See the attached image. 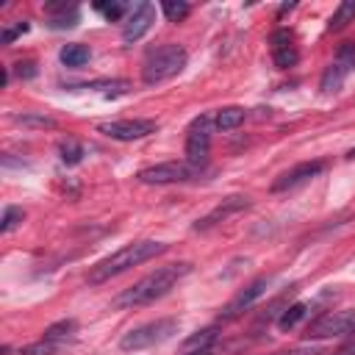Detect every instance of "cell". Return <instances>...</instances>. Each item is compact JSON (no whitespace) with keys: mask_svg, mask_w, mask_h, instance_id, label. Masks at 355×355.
<instances>
[{"mask_svg":"<svg viewBox=\"0 0 355 355\" xmlns=\"http://www.w3.org/2000/svg\"><path fill=\"white\" fill-rule=\"evenodd\" d=\"M180 322L175 316H166V319H155V322H147V324H139L133 330H128L122 338H119V349L125 352H139V349H147V347H155L166 338H172L178 333Z\"/></svg>","mask_w":355,"mask_h":355,"instance_id":"cell-4","label":"cell"},{"mask_svg":"<svg viewBox=\"0 0 355 355\" xmlns=\"http://www.w3.org/2000/svg\"><path fill=\"white\" fill-rule=\"evenodd\" d=\"M308 311H311V305L308 302H294V305H288L280 316H277V327L286 333V330H294L305 316H308Z\"/></svg>","mask_w":355,"mask_h":355,"instance_id":"cell-17","label":"cell"},{"mask_svg":"<svg viewBox=\"0 0 355 355\" xmlns=\"http://www.w3.org/2000/svg\"><path fill=\"white\" fill-rule=\"evenodd\" d=\"M97 130L116 141H136V139L155 133L158 122L155 119H114V122H100Z\"/></svg>","mask_w":355,"mask_h":355,"instance_id":"cell-8","label":"cell"},{"mask_svg":"<svg viewBox=\"0 0 355 355\" xmlns=\"http://www.w3.org/2000/svg\"><path fill=\"white\" fill-rule=\"evenodd\" d=\"M153 22H155V6H153V3H139V6L130 11V17H128V22H125V28H122V42H125V44L139 42V39L153 28Z\"/></svg>","mask_w":355,"mask_h":355,"instance_id":"cell-10","label":"cell"},{"mask_svg":"<svg viewBox=\"0 0 355 355\" xmlns=\"http://www.w3.org/2000/svg\"><path fill=\"white\" fill-rule=\"evenodd\" d=\"M269 277H255L247 288H241L227 305H225V311H222V322H230V319H236V316H241L247 308H252L263 294H266V288H269Z\"/></svg>","mask_w":355,"mask_h":355,"instance_id":"cell-9","label":"cell"},{"mask_svg":"<svg viewBox=\"0 0 355 355\" xmlns=\"http://www.w3.org/2000/svg\"><path fill=\"white\" fill-rule=\"evenodd\" d=\"M75 333H78V322H75V319H58V322H53V324H47V327H44L42 338L55 341V344H61V347H64Z\"/></svg>","mask_w":355,"mask_h":355,"instance_id":"cell-15","label":"cell"},{"mask_svg":"<svg viewBox=\"0 0 355 355\" xmlns=\"http://www.w3.org/2000/svg\"><path fill=\"white\" fill-rule=\"evenodd\" d=\"M216 341H219V324L202 327V330L191 333V336H189V338L180 344L178 355H214Z\"/></svg>","mask_w":355,"mask_h":355,"instance_id":"cell-14","label":"cell"},{"mask_svg":"<svg viewBox=\"0 0 355 355\" xmlns=\"http://www.w3.org/2000/svg\"><path fill=\"white\" fill-rule=\"evenodd\" d=\"M58 349H61V344L47 341V338H39V341H33V344H25V347L19 349V355H55Z\"/></svg>","mask_w":355,"mask_h":355,"instance_id":"cell-25","label":"cell"},{"mask_svg":"<svg viewBox=\"0 0 355 355\" xmlns=\"http://www.w3.org/2000/svg\"><path fill=\"white\" fill-rule=\"evenodd\" d=\"M347 158H355V147H352V150H349V153H347Z\"/></svg>","mask_w":355,"mask_h":355,"instance_id":"cell-31","label":"cell"},{"mask_svg":"<svg viewBox=\"0 0 355 355\" xmlns=\"http://www.w3.org/2000/svg\"><path fill=\"white\" fill-rule=\"evenodd\" d=\"M14 122L22 128H55L58 125L53 116H44V114H17Z\"/></svg>","mask_w":355,"mask_h":355,"instance_id":"cell-24","label":"cell"},{"mask_svg":"<svg viewBox=\"0 0 355 355\" xmlns=\"http://www.w3.org/2000/svg\"><path fill=\"white\" fill-rule=\"evenodd\" d=\"M58 58H61L64 67H69V69H80V67L89 64L92 50H89L86 44H64L61 53H58Z\"/></svg>","mask_w":355,"mask_h":355,"instance_id":"cell-16","label":"cell"},{"mask_svg":"<svg viewBox=\"0 0 355 355\" xmlns=\"http://www.w3.org/2000/svg\"><path fill=\"white\" fill-rule=\"evenodd\" d=\"M161 11L169 22H183L189 14H191V6L186 0H164L161 3Z\"/></svg>","mask_w":355,"mask_h":355,"instance_id":"cell-20","label":"cell"},{"mask_svg":"<svg viewBox=\"0 0 355 355\" xmlns=\"http://www.w3.org/2000/svg\"><path fill=\"white\" fill-rule=\"evenodd\" d=\"M94 8H97V11H100V14L108 19V22H116V19H119V17L128 11V6H125V3H97Z\"/></svg>","mask_w":355,"mask_h":355,"instance_id":"cell-26","label":"cell"},{"mask_svg":"<svg viewBox=\"0 0 355 355\" xmlns=\"http://www.w3.org/2000/svg\"><path fill=\"white\" fill-rule=\"evenodd\" d=\"M333 64H338L347 75L355 69V42H341L336 55H333Z\"/></svg>","mask_w":355,"mask_h":355,"instance_id":"cell-21","label":"cell"},{"mask_svg":"<svg viewBox=\"0 0 355 355\" xmlns=\"http://www.w3.org/2000/svg\"><path fill=\"white\" fill-rule=\"evenodd\" d=\"M58 153H61V161H64V164H69V166H72V164H80V161H83V155H86L83 144H80V141H75V139L61 141Z\"/></svg>","mask_w":355,"mask_h":355,"instance_id":"cell-22","label":"cell"},{"mask_svg":"<svg viewBox=\"0 0 355 355\" xmlns=\"http://www.w3.org/2000/svg\"><path fill=\"white\" fill-rule=\"evenodd\" d=\"M211 125H214V114H200L189 130H186V161L194 166H202L208 161V150H211Z\"/></svg>","mask_w":355,"mask_h":355,"instance_id":"cell-7","label":"cell"},{"mask_svg":"<svg viewBox=\"0 0 355 355\" xmlns=\"http://www.w3.org/2000/svg\"><path fill=\"white\" fill-rule=\"evenodd\" d=\"M244 208H250V197H247V194H230V197H225L214 211H208L202 219H197L194 230H211L214 225L230 219L233 214H239V211H244Z\"/></svg>","mask_w":355,"mask_h":355,"instance_id":"cell-11","label":"cell"},{"mask_svg":"<svg viewBox=\"0 0 355 355\" xmlns=\"http://www.w3.org/2000/svg\"><path fill=\"white\" fill-rule=\"evenodd\" d=\"M25 219V211L19 205H6L3 211V219H0V233H11L14 227H19Z\"/></svg>","mask_w":355,"mask_h":355,"instance_id":"cell-23","label":"cell"},{"mask_svg":"<svg viewBox=\"0 0 355 355\" xmlns=\"http://www.w3.org/2000/svg\"><path fill=\"white\" fill-rule=\"evenodd\" d=\"M352 19H355V0H344V3L336 6L333 17H330V22H327V31H341V28H347Z\"/></svg>","mask_w":355,"mask_h":355,"instance_id":"cell-19","label":"cell"},{"mask_svg":"<svg viewBox=\"0 0 355 355\" xmlns=\"http://www.w3.org/2000/svg\"><path fill=\"white\" fill-rule=\"evenodd\" d=\"M272 355H322V349L319 347H291V349H280Z\"/></svg>","mask_w":355,"mask_h":355,"instance_id":"cell-29","label":"cell"},{"mask_svg":"<svg viewBox=\"0 0 355 355\" xmlns=\"http://www.w3.org/2000/svg\"><path fill=\"white\" fill-rule=\"evenodd\" d=\"M189 272H191V263H189V261H178V263L158 266V269H153L150 275H144L141 280H136L133 286L122 288V291L114 297V308L130 311V308L150 305V302L166 297Z\"/></svg>","mask_w":355,"mask_h":355,"instance_id":"cell-1","label":"cell"},{"mask_svg":"<svg viewBox=\"0 0 355 355\" xmlns=\"http://www.w3.org/2000/svg\"><path fill=\"white\" fill-rule=\"evenodd\" d=\"M186 61H189V53L180 44H161V47L147 53V58L141 64V83L144 86H158V83L180 75Z\"/></svg>","mask_w":355,"mask_h":355,"instance_id":"cell-3","label":"cell"},{"mask_svg":"<svg viewBox=\"0 0 355 355\" xmlns=\"http://www.w3.org/2000/svg\"><path fill=\"white\" fill-rule=\"evenodd\" d=\"M200 172H202V166H194L189 161H164L155 166H144L136 178H139V183H147V186H166V183H186V180L197 178Z\"/></svg>","mask_w":355,"mask_h":355,"instance_id":"cell-5","label":"cell"},{"mask_svg":"<svg viewBox=\"0 0 355 355\" xmlns=\"http://www.w3.org/2000/svg\"><path fill=\"white\" fill-rule=\"evenodd\" d=\"M31 25H28V19H17V25H8V28H3V33H0V42L3 44H11L17 36H22L25 31H28Z\"/></svg>","mask_w":355,"mask_h":355,"instance_id":"cell-27","label":"cell"},{"mask_svg":"<svg viewBox=\"0 0 355 355\" xmlns=\"http://www.w3.org/2000/svg\"><path fill=\"white\" fill-rule=\"evenodd\" d=\"M78 8L75 11H69V14H61V17H50V28H72V25H78Z\"/></svg>","mask_w":355,"mask_h":355,"instance_id":"cell-28","label":"cell"},{"mask_svg":"<svg viewBox=\"0 0 355 355\" xmlns=\"http://www.w3.org/2000/svg\"><path fill=\"white\" fill-rule=\"evenodd\" d=\"M324 169V161H302L297 166H291L288 172H283L275 183H272V191H288V189H297L308 180H313L316 175H322Z\"/></svg>","mask_w":355,"mask_h":355,"instance_id":"cell-12","label":"cell"},{"mask_svg":"<svg viewBox=\"0 0 355 355\" xmlns=\"http://www.w3.org/2000/svg\"><path fill=\"white\" fill-rule=\"evenodd\" d=\"M14 72H17L19 78H25V80H28V78H33V75H36V64H33V61H19V64H14Z\"/></svg>","mask_w":355,"mask_h":355,"instance_id":"cell-30","label":"cell"},{"mask_svg":"<svg viewBox=\"0 0 355 355\" xmlns=\"http://www.w3.org/2000/svg\"><path fill=\"white\" fill-rule=\"evenodd\" d=\"M244 108H239V105H227V108H219L216 114H214V125L219 128V130H233V128H239L241 122H244Z\"/></svg>","mask_w":355,"mask_h":355,"instance_id":"cell-18","label":"cell"},{"mask_svg":"<svg viewBox=\"0 0 355 355\" xmlns=\"http://www.w3.org/2000/svg\"><path fill=\"white\" fill-rule=\"evenodd\" d=\"M272 61L277 69H288L300 61L297 44H294V33L288 28H277L272 33Z\"/></svg>","mask_w":355,"mask_h":355,"instance_id":"cell-13","label":"cell"},{"mask_svg":"<svg viewBox=\"0 0 355 355\" xmlns=\"http://www.w3.org/2000/svg\"><path fill=\"white\" fill-rule=\"evenodd\" d=\"M349 333H355V311H324L308 324L305 338L322 341V338H336V336H349Z\"/></svg>","mask_w":355,"mask_h":355,"instance_id":"cell-6","label":"cell"},{"mask_svg":"<svg viewBox=\"0 0 355 355\" xmlns=\"http://www.w3.org/2000/svg\"><path fill=\"white\" fill-rule=\"evenodd\" d=\"M161 252H166V244H164V241H153V239L130 241V244L119 247L116 252H111L108 258L97 261V263L92 266V272H89V283H92V286H100V283H105V280H111V277L128 272L130 266H139V263L155 258V255H161Z\"/></svg>","mask_w":355,"mask_h":355,"instance_id":"cell-2","label":"cell"}]
</instances>
